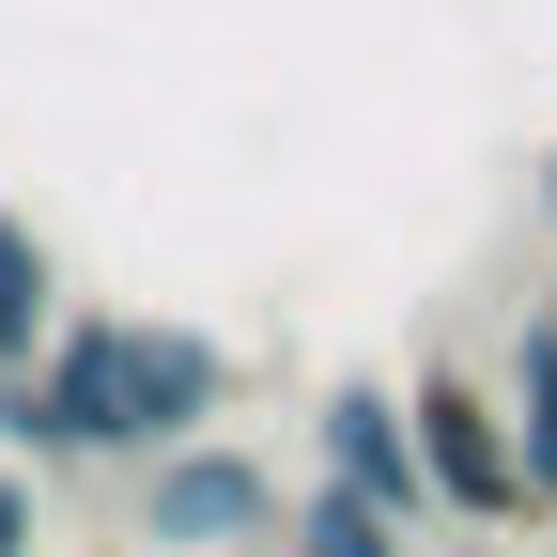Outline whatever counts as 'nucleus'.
<instances>
[{
  "label": "nucleus",
  "instance_id": "nucleus-1",
  "mask_svg": "<svg viewBox=\"0 0 557 557\" xmlns=\"http://www.w3.org/2000/svg\"><path fill=\"white\" fill-rule=\"evenodd\" d=\"M47 387V449H109V465H156L186 434L233 418V341L156 325V310H62V341L32 357Z\"/></svg>",
  "mask_w": 557,
  "mask_h": 557
},
{
  "label": "nucleus",
  "instance_id": "nucleus-2",
  "mask_svg": "<svg viewBox=\"0 0 557 557\" xmlns=\"http://www.w3.org/2000/svg\"><path fill=\"white\" fill-rule=\"evenodd\" d=\"M403 418H418V465H434V511H465V527H527V449H511V387H480L465 357H434L403 387Z\"/></svg>",
  "mask_w": 557,
  "mask_h": 557
},
{
  "label": "nucleus",
  "instance_id": "nucleus-3",
  "mask_svg": "<svg viewBox=\"0 0 557 557\" xmlns=\"http://www.w3.org/2000/svg\"><path fill=\"white\" fill-rule=\"evenodd\" d=\"M278 480L233 449V434H186L139 465V542H171V557H278Z\"/></svg>",
  "mask_w": 557,
  "mask_h": 557
},
{
  "label": "nucleus",
  "instance_id": "nucleus-4",
  "mask_svg": "<svg viewBox=\"0 0 557 557\" xmlns=\"http://www.w3.org/2000/svg\"><path fill=\"white\" fill-rule=\"evenodd\" d=\"M310 449H325V480H357V496H387L403 527H434V465H418V418H403V387L341 372V387H325V418H310Z\"/></svg>",
  "mask_w": 557,
  "mask_h": 557
},
{
  "label": "nucleus",
  "instance_id": "nucleus-5",
  "mask_svg": "<svg viewBox=\"0 0 557 557\" xmlns=\"http://www.w3.org/2000/svg\"><path fill=\"white\" fill-rule=\"evenodd\" d=\"M278 557H418V527L387 496H357V480H310V496L278 511Z\"/></svg>",
  "mask_w": 557,
  "mask_h": 557
},
{
  "label": "nucleus",
  "instance_id": "nucleus-6",
  "mask_svg": "<svg viewBox=\"0 0 557 557\" xmlns=\"http://www.w3.org/2000/svg\"><path fill=\"white\" fill-rule=\"evenodd\" d=\"M511 449H527V511H557V295L511 325Z\"/></svg>",
  "mask_w": 557,
  "mask_h": 557
},
{
  "label": "nucleus",
  "instance_id": "nucleus-7",
  "mask_svg": "<svg viewBox=\"0 0 557 557\" xmlns=\"http://www.w3.org/2000/svg\"><path fill=\"white\" fill-rule=\"evenodd\" d=\"M47 341H62V263H47V233L16 201H0V372H32Z\"/></svg>",
  "mask_w": 557,
  "mask_h": 557
},
{
  "label": "nucleus",
  "instance_id": "nucleus-8",
  "mask_svg": "<svg viewBox=\"0 0 557 557\" xmlns=\"http://www.w3.org/2000/svg\"><path fill=\"white\" fill-rule=\"evenodd\" d=\"M0 449H47V387L32 372H0Z\"/></svg>",
  "mask_w": 557,
  "mask_h": 557
},
{
  "label": "nucleus",
  "instance_id": "nucleus-9",
  "mask_svg": "<svg viewBox=\"0 0 557 557\" xmlns=\"http://www.w3.org/2000/svg\"><path fill=\"white\" fill-rule=\"evenodd\" d=\"M32 542H47V511H32V480L0 465V557H32Z\"/></svg>",
  "mask_w": 557,
  "mask_h": 557
},
{
  "label": "nucleus",
  "instance_id": "nucleus-10",
  "mask_svg": "<svg viewBox=\"0 0 557 557\" xmlns=\"http://www.w3.org/2000/svg\"><path fill=\"white\" fill-rule=\"evenodd\" d=\"M527 201H542V233H557V139H542V171H527Z\"/></svg>",
  "mask_w": 557,
  "mask_h": 557
}]
</instances>
